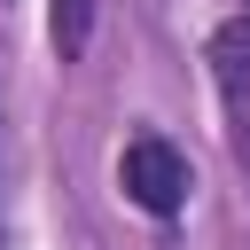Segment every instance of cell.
Listing matches in <instances>:
<instances>
[{
    "label": "cell",
    "instance_id": "2",
    "mask_svg": "<svg viewBox=\"0 0 250 250\" xmlns=\"http://www.w3.org/2000/svg\"><path fill=\"white\" fill-rule=\"evenodd\" d=\"M94 8H102V0H47V47H55V62H78V55H86Z\"/></svg>",
    "mask_w": 250,
    "mask_h": 250
},
{
    "label": "cell",
    "instance_id": "1",
    "mask_svg": "<svg viewBox=\"0 0 250 250\" xmlns=\"http://www.w3.org/2000/svg\"><path fill=\"white\" fill-rule=\"evenodd\" d=\"M117 188H125V203H141L148 219H172L195 180H188V156H180L164 133H141V141H125V156H117Z\"/></svg>",
    "mask_w": 250,
    "mask_h": 250
}]
</instances>
